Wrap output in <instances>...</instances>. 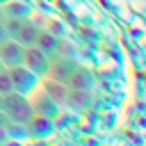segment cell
Instances as JSON below:
<instances>
[{
    "instance_id": "6da1fadb",
    "label": "cell",
    "mask_w": 146,
    "mask_h": 146,
    "mask_svg": "<svg viewBox=\"0 0 146 146\" xmlns=\"http://www.w3.org/2000/svg\"><path fill=\"white\" fill-rule=\"evenodd\" d=\"M2 112L11 123H18V125H25L34 116L30 98L25 94H18V91H11L2 98Z\"/></svg>"
},
{
    "instance_id": "7a4b0ae2",
    "label": "cell",
    "mask_w": 146,
    "mask_h": 146,
    "mask_svg": "<svg viewBox=\"0 0 146 146\" xmlns=\"http://www.w3.org/2000/svg\"><path fill=\"white\" fill-rule=\"evenodd\" d=\"M9 71V78H11V84H14V91H18V94H30L34 87H39V80L41 78H36L27 66H23V64H18V66H11V68H7Z\"/></svg>"
},
{
    "instance_id": "3957f363",
    "label": "cell",
    "mask_w": 146,
    "mask_h": 146,
    "mask_svg": "<svg viewBox=\"0 0 146 146\" xmlns=\"http://www.w3.org/2000/svg\"><path fill=\"white\" fill-rule=\"evenodd\" d=\"M27 98H30V103H32V110H34V114H41V116H48V119H55L57 114H59V105L39 87H34L30 94H27Z\"/></svg>"
},
{
    "instance_id": "277c9868",
    "label": "cell",
    "mask_w": 146,
    "mask_h": 146,
    "mask_svg": "<svg viewBox=\"0 0 146 146\" xmlns=\"http://www.w3.org/2000/svg\"><path fill=\"white\" fill-rule=\"evenodd\" d=\"M23 66H27L36 78H43L48 73V66H50V57L39 50L36 46H27L25 48V57H23Z\"/></svg>"
},
{
    "instance_id": "5b68a950",
    "label": "cell",
    "mask_w": 146,
    "mask_h": 146,
    "mask_svg": "<svg viewBox=\"0 0 146 146\" xmlns=\"http://www.w3.org/2000/svg\"><path fill=\"white\" fill-rule=\"evenodd\" d=\"M23 57H25V46L18 43L16 39H7L5 43H0V64L5 68L23 64Z\"/></svg>"
},
{
    "instance_id": "8992f818",
    "label": "cell",
    "mask_w": 146,
    "mask_h": 146,
    "mask_svg": "<svg viewBox=\"0 0 146 146\" xmlns=\"http://www.w3.org/2000/svg\"><path fill=\"white\" fill-rule=\"evenodd\" d=\"M73 68H75V62H73V59H68V57H57V55H55L52 62H50V66H48V73H46L43 78H52V80L66 82Z\"/></svg>"
},
{
    "instance_id": "52a82bcc",
    "label": "cell",
    "mask_w": 146,
    "mask_h": 146,
    "mask_svg": "<svg viewBox=\"0 0 146 146\" xmlns=\"http://www.w3.org/2000/svg\"><path fill=\"white\" fill-rule=\"evenodd\" d=\"M94 84H96L94 73L87 71V68H82V66H75V68L71 71L68 80H66V87H71V89H84V91H91Z\"/></svg>"
},
{
    "instance_id": "ba28073f",
    "label": "cell",
    "mask_w": 146,
    "mask_h": 146,
    "mask_svg": "<svg viewBox=\"0 0 146 146\" xmlns=\"http://www.w3.org/2000/svg\"><path fill=\"white\" fill-rule=\"evenodd\" d=\"M39 84H41V89H43V91H46L59 107H64V103H66V94H68L66 82H59V80H52V78H41Z\"/></svg>"
},
{
    "instance_id": "9c48e42d",
    "label": "cell",
    "mask_w": 146,
    "mask_h": 146,
    "mask_svg": "<svg viewBox=\"0 0 146 146\" xmlns=\"http://www.w3.org/2000/svg\"><path fill=\"white\" fill-rule=\"evenodd\" d=\"M91 103H94V94H91V91H84V89H71V87H68V94H66V103H64V107L82 112V110H89Z\"/></svg>"
},
{
    "instance_id": "30bf717a",
    "label": "cell",
    "mask_w": 146,
    "mask_h": 146,
    "mask_svg": "<svg viewBox=\"0 0 146 146\" xmlns=\"http://www.w3.org/2000/svg\"><path fill=\"white\" fill-rule=\"evenodd\" d=\"M52 119L48 116H41V114H34L27 123H25V130L30 137H43V135H50L52 132Z\"/></svg>"
},
{
    "instance_id": "8fae6325",
    "label": "cell",
    "mask_w": 146,
    "mask_h": 146,
    "mask_svg": "<svg viewBox=\"0 0 146 146\" xmlns=\"http://www.w3.org/2000/svg\"><path fill=\"white\" fill-rule=\"evenodd\" d=\"M39 25L34 23V21H23L21 23V30H18V34H16V41L18 43H23L25 48L27 46H34L36 43V36H39Z\"/></svg>"
},
{
    "instance_id": "7c38bea8",
    "label": "cell",
    "mask_w": 146,
    "mask_h": 146,
    "mask_svg": "<svg viewBox=\"0 0 146 146\" xmlns=\"http://www.w3.org/2000/svg\"><path fill=\"white\" fill-rule=\"evenodd\" d=\"M39 50H43L48 57L55 55V48H57V34L52 30H39V36H36V43H34Z\"/></svg>"
},
{
    "instance_id": "4fadbf2b",
    "label": "cell",
    "mask_w": 146,
    "mask_h": 146,
    "mask_svg": "<svg viewBox=\"0 0 146 146\" xmlns=\"http://www.w3.org/2000/svg\"><path fill=\"white\" fill-rule=\"evenodd\" d=\"M55 55H57V57H68V59H73V57H75V46H73V41H71V39H64V36H57ZM55 55H52V57H55Z\"/></svg>"
},
{
    "instance_id": "5bb4252c",
    "label": "cell",
    "mask_w": 146,
    "mask_h": 146,
    "mask_svg": "<svg viewBox=\"0 0 146 146\" xmlns=\"http://www.w3.org/2000/svg\"><path fill=\"white\" fill-rule=\"evenodd\" d=\"M21 23H23V18H18V16H7L2 21V27H5V32H7L9 39H16L18 30H21Z\"/></svg>"
},
{
    "instance_id": "9a60e30c",
    "label": "cell",
    "mask_w": 146,
    "mask_h": 146,
    "mask_svg": "<svg viewBox=\"0 0 146 146\" xmlns=\"http://www.w3.org/2000/svg\"><path fill=\"white\" fill-rule=\"evenodd\" d=\"M2 9H5L7 16H18V18H23V16L30 11L25 5H16V2H7V5H2Z\"/></svg>"
},
{
    "instance_id": "2e32d148",
    "label": "cell",
    "mask_w": 146,
    "mask_h": 146,
    "mask_svg": "<svg viewBox=\"0 0 146 146\" xmlns=\"http://www.w3.org/2000/svg\"><path fill=\"white\" fill-rule=\"evenodd\" d=\"M11 91H14V84H11L9 71H7V68H2V71H0V94H2V96H7V94H11Z\"/></svg>"
},
{
    "instance_id": "e0dca14e",
    "label": "cell",
    "mask_w": 146,
    "mask_h": 146,
    "mask_svg": "<svg viewBox=\"0 0 146 146\" xmlns=\"http://www.w3.org/2000/svg\"><path fill=\"white\" fill-rule=\"evenodd\" d=\"M9 36H7V32H5V27H2V23H0V43H5Z\"/></svg>"
},
{
    "instance_id": "ac0fdd59",
    "label": "cell",
    "mask_w": 146,
    "mask_h": 146,
    "mask_svg": "<svg viewBox=\"0 0 146 146\" xmlns=\"http://www.w3.org/2000/svg\"><path fill=\"white\" fill-rule=\"evenodd\" d=\"M5 18H7V14H5V9H2V5H0V23H2Z\"/></svg>"
},
{
    "instance_id": "d6986e66",
    "label": "cell",
    "mask_w": 146,
    "mask_h": 146,
    "mask_svg": "<svg viewBox=\"0 0 146 146\" xmlns=\"http://www.w3.org/2000/svg\"><path fill=\"white\" fill-rule=\"evenodd\" d=\"M2 98H5V96H2V94H0V110H2Z\"/></svg>"
},
{
    "instance_id": "ffe728a7",
    "label": "cell",
    "mask_w": 146,
    "mask_h": 146,
    "mask_svg": "<svg viewBox=\"0 0 146 146\" xmlns=\"http://www.w3.org/2000/svg\"><path fill=\"white\" fill-rule=\"evenodd\" d=\"M2 68H5V66H2V64H0V71H2Z\"/></svg>"
}]
</instances>
